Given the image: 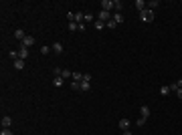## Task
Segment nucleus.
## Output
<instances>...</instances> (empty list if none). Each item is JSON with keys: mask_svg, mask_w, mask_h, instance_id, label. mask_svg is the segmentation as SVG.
I'll use <instances>...</instances> for the list:
<instances>
[{"mask_svg": "<svg viewBox=\"0 0 182 135\" xmlns=\"http://www.w3.org/2000/svg\"><path fill=\"white\" fill-rule=\"evenodd\" d=\"M140 117H144V119L150 117V107H148V105H142V107H140Z\"/></svg>", "mask_w": 182, "mask_h": 135, "instance_id": "nucleus-7", "label": "nucleus"}, {"mask_svg": "<svg viewBox=\"0 0 182 135\" xmlns=\"http://www.w3.org/2000/svg\"><path fill=\"white\" fill-rule=\"evenodd\" d=\"M122 135H132V131H130V129H128V131H124V133H122Z\"/></svg>", "mask_w": 182, "mask_h": 135, "instance_id": "nucleus-33", "label": "nucleus"}, {"mask_svg": "<svg viewBox=\"0 0 182 135\" xmlns=\"http://www.w3.org/2000/svg\"><path fill=\"white\" fill-rule=\"evenodd\" d=\"M14 38L22 42V40H25V38H27V34H25V30H22V28H18V30H14Z\"/></svg>", "mask_w": 182, "mask_h": 135, "instance_id": "nucleus-9", "label": "nucleus"}, {"mask_svg": "<svg viewBox=\"0 0 182 135\" xmlns=\"http://www.w3.org/2000/svg\"><path fill=\"white\" fill-rule=\"evenodd\" d=\"M69 87L73 89V91H79V83H77V81H71V83H69Z\"/></svg>", "mask_w": 182, "mask_h": 135, "instance_id": "nucleus-24", "label": "nucleus"}, {"mask_svg": "<svg viewBox=\"0 0 182 135\" xmlns=\"http://www.w3.org/2000/svg\"><path fill=\"white\" fill-rule=\"evenodd\" d=\"M170 93H172L170 85H166V87H160V95H164V97H166V95H170Z\"/></svg>", "mask_w": 182, "mask_h": 135, "instance_id": "nucleus-16", "label": "nucleus"}, {"mask_svg": "<svg viewBox=\"0 0 182 135\" xmlns=\"http://www.w3.org/2000/svg\"><path fill=\"white\" fill-rule=\"evenodd\" d=\"M140 18H142V22H152L154 20V10L146 8L144 12H140Z\"/></svg>", "mask_w": 182, "mask_h": 135, "instance_id": "nucleus-1", "label": "nucleus"}, {"mask_svg": "<svg viewBox=\"0 0 182 135\" xmlns=\"http://www.w3.org/2000/svg\"><path fill=\"white\" fill-rule=\"evenodd\" d=\"M174 85H176V89H182V79H178V81H176Z\"/></svg>", "mask_w": 182, "mask_h": 135, "instance_id": "nucleus-32", "label": "nucleus"}, {"mask_svg": "<svg viewBox=\"0 0 182 135\" xmlns=\"http://www.w3.org/2000/svg\"><path fill=\"white\" fill-rule=\"evenodd\" d=\"M51 49H53V53L61 55V53H63V44H61V42H53V47H51Z\"/></svg>", "mask_w": 182, "mask_h": 135, "instance_id": "nucleus-11", "label": "nucleus"}, {"mask_svg": "<svg viewBox=\"0 0 182 135\" xmlns=\"http://www.w3.org/2000/svg\"><path fill=\"white\" fill-rule=\"evenodd\" d=\"M63 83H65V79H63V77H55V81H53V85H55V87H63Z\"/></svg>", "mask_w": 182, "mask_h": 135, "instance_id": "nucleus-19", "label": "nucleus"}, {"mask_svg": "<svg viewBox=\"0 0 182 135\" xmlns=\"http://www.w3.org/2000/svg\"><path fill=\"white\" fill-rule=\"evenodd\" d=\"M160 6V2H158V0H152V2H148V8L150 10H154V8H158Z\"/></svg>", "mask_w": 182, "mask_h": 135, "instance_id": "nucleus-21", "label": "nucleus"}, {"mask_svg": "<svg viewBox=\"0 0 182 135\" xmlns=\"http://www.w3.org/2000/svg\"><path fill=\"white\" fill-rule=\"evenodd\" d=\"M111 18H113V20H116V22H118V24H122V22H124V14H122V12H116V14H113V16H111Z\"/></svg>", "mask_w": 182, "mask_h": 135, "instance_id": "nucleus-17", "label": "nucleus"}, {"mask_svg": "<svg viewBox=\"0 0 182 135\" xmlns=\"http://www.w3.org/2000/svg\"><path fill=\"white\" fill-rule=\"evenodd\" d=\"M0 123H2V129H10V125H12V117L4 115L2 119H0Z\"/></svg>", "mask_w": 182, "mask_h": 135, "instance_id": "nucleus-3", "label": "nucleus"}, {"mask_svg": "<svg viewBox=\"0 0 182 135\" xmlns=\"http://www.w3.org/2000/svg\"><path fill=\"white\" fill-rule=\"evenodd\" d=\"M20 44H22V47H27V49H29V47H33V44H35V36H31V34H27V38H25V40H22Z\"/></svg>", "mask_w": 182, "mask_h": 135, "instance_id": "nucleus-6", "label": "nucleus"}, {"mask_svg": "<svg viewBox=\"0 0 182 135\" xmlns=\"http://www.w3.org/2000/svg\"><path fill=\"white\" fill-rule=\"evenodd\" d=\"M174 93H176V97H178V99H182V89H176Z\"/></svg>", "mask_w": 182, "mask_h": 135, "instance_id": "nucleus-31", "label": "nucleus"}, {"mask_svg": "<svg viewBox=\"0 0 182 135\" xmlns=\"http://www.w3.org/2000/svg\"><path fill=\"white\" fill-rule=\"evenodd\" d=\"M134 6L138 8L140 12H144V10L148 8V2H144V0H136V2H134Z\"/></svg>", "mask_w": 182, "mask_h": 135, "instance_id": "nucleus-5", "label": "nucleus"}, {"mask_svg": "<svg viewBox=\"0 0 182 135\" xmlns=\"http://www.w3.org/2000/svg\"><path fill=\"white\" fill-rule=\"evenodd\" d=\"M83 20H85V14L83 12H75V22L77 24H83Z\"/></svg>", "mask_w": 182, "mask_h": 135, "instance_id": "nucleus-13", "label": "nucleus"}, {"mask_svg": "<svg viewBox=\"0 0 182 135\" xmlns=\"http://www.w3.org/2000/svg\"><path fill=\"white\" fill-rule=\"evenodd\" d=\"M8 59H12V61H18V59H20L18 51H10V53H8Z\"/></svg>", "mask_w": 182, "mask_h": 135, "instance_id": "nucleus-18", "label": "nucleus"}, {"mask_svg": "<svg viewBox=\"0 0 182 135\" xmlns=\"http://www.w3.org/2000/svg\"><path fill=\"white\" fill-rule=\"evenodd\" d=\"M113 8H116V12H122L124 2H122V0H113Z\"/></svg>", "mask_w": 182, "mask_h": 135, "instance_id": "nucleus-15", "label": "nucleus"}, {"mask_svg": "<svg viewBox=\"0 0 182 135\" xmlns=\"http://www.w3.org/2000/svg\"><path fill=\"white\" fill-rule=\"evenodd\" d=\"M101 10L111 12V10H113V0H103V2H101Z\"/></svg>", "mask_w": 182, "mask_h": 135, "instance_id": "nucleus-4", "label": "nucleus"}, {"mask_svg": "<svg viewBox=\"0 0 182 135\" xmlns=\"http://www.w3.org/2000/svg\"><path fill=\"white\" fill-rule=\"evenodd\" d=\"M69 30H79V24L77 22H69Z\"/></svg>", "mask_w": 182, "mask_h": 135, "instance_id": "nucleus-26", "label": "nucleus"}, {"mask_svg": "<svg viewBox=\"0 0 182 135\" xmlns=\"http://www.w3.org/2000/svg\"><path fill=\"white\" fill-rule=\"evenodd\" d=\"M91 79H93V77H91L89 73H83V81H89V83H91Z\"/></svg>", "mask_w": 182, "mask_h": 135, "instance_id": "nucleus-30", "label": "nucleus"}, {"mask_svg": "<svg viewBox=\"0 0 182 135\" xmlns=\"http://www.w3.org/2000/svg\"><path fill=\"white\" fill-rule=\"evenodd\" d=\"M105 26H107V28H116V26H118V22H116V20L111 18L109 22H105Z\"/></svg>", "mask_w": 182, "mask_h": 135, "instance_id": "nucleus-23", "label": "nucleus"}, {"mask_svg": "<svg viewBox=\"0 0 182 135\" xmlns=\"http://www.w3.org/2000/svg\"><path fill=\"white\" fill-rule=\"evenodd\" d=\"M79 91H85V93L91 91V83H89V81H81V83H79Z\"/></svg>", "mask_w": 182, "mask_h": 135, "instance_id": "nucleus-8", "label": "nucleus"}, {"mask_svg": "<svg viewBox=\"0 0 182 135\" xmlns=\"http://www.w3.org/2000/svg\"><path fill=\"white\" fill-rule=\"evenodd\" d=\"M14 69H16V71H22V69H25V61H22V59L14 61Z\"/></svg>", "mask_w": 182, "mask_h": 135, "instance_id": "nucleus-14", "label": "nucleus"}, {"mask_svg": "<svg viewBox=\"0 0 182 135\" xmlns=\"http://www.w3.org/2000/svg\"><path fill=\"white\" fill-rule=\"evenodd\" d=\"M136 125H138V127H144V125H146V119H144V117H140L138 121H136Z\"/></svg>", "mask_w": 182, "mask_h": 135, "instance_id": "nucleus-27", "label": "nucleus"}, {"mask_svg": "<svg viewBox=\"0 0 182 135\" xmlns=\"http://www.w3.org/2000/svg\"><path fill=\"white\" fill-rule=\"evenodd\" d=\"M118 125H120V129H122V131H128V129H130V119H120V123H118Z\"/></svg>", "mask_w": 182, "mask_h": 135, "instance_id": "nucleus-10", "label": "nucleus"}, {"mask_svg": "<svg viewBox=\"0 0 182 135\" xmlns=\"http://www.w3.org/2000/svg\"><path fill=\"white\" fill-rule=\"evenodd\" d=\"M95 28H97V30H101V28H105V22H101V20H97V22H95Z\"/></svg>", "mask_w": 182, "mask_h": 135, "instance_id": "nucleus-25", "label": "nucleus"}, {"mask_svg": "<svg viewBox=\"0 0 182 135\" xmlns=\"http://www.w3.org/2000/svg\"><path fill=\"white\" fill-rule=\"evenodd\" d=\"M111 12H107V10H99V14H97V20H101V22H109L111 20Z\"/></svg>", "mask_w": 182, "mask_h": 135, "instance_id": "nucleus-2", "label": "nucleus"}, {"mask_svg": "<svg viewBox=\"0 0 182 135\" xmlns=\"http://www.w3.org/2000/svg\"><path fill=\"white\" fill-rule=\"evenodd\" d=\"M85 20L91 22V20H93V14H91V12H85Z\"/></svg>", "mask_w": 182, "mask_h": 135, "instance_id": "nucleus-29", "label": "nucleus"}, {"mask_svg": "<svg viewBox=\"0 0 182 135\" xmlns=\"http://www.w3.org/2000/svg\"><path fill=\"white\" fill-rule=\"evenodd\" d=\"M18 55H20V59H22V61H25V59L29 57V49H27V47H22V44H20V51H18Z\"/></svg>", "mask_w": 182, "mask_h": 135, "instance_id": "nucleus-12", "label": "nucleus"}, {"mask_svg": "<svg viewBox=\"0 0 182 135\" xmlns=\"http://www.w3.org/2000/svg\"><path fill=\"white\" fill-rule=\"evenodd\" d=\"M73 81H77V83H81L83 81V73H73V77H71Z\"/></svg>", "mask_w": 182, "mask_h": 135, "instance_id": "nucleus-20", "label": "nucleus"}, {"mask_svg": "<svg viewBox=\"0 0 182 135\" xmlns=\"http://www.w3.org/2000/svg\"><path fill=\"white\" fill-rule=\"evenodd\" d=\"M0 135H14V133H12V129H2V131H0Z\"/></svg>", "mask_w": 182, "mask_h": 135, "instance_id": "nucleus-28", "label": "nucleus"}, {"mask_svg": "<svg viewBox=\"0 0 182 135\" xmlns=\"http://www.w3.org/2000/svg\"><path fill=\"white\" fill-rule=\"evenodd\" d=\"M51 51H53V49H51V47H47V44H45V47H41V55H49Z\"/></svg>", "mask_w": 182, "mask_h": 135, "instance_id": "nucleus-22", "label": "nucleus"}]
</instances>
